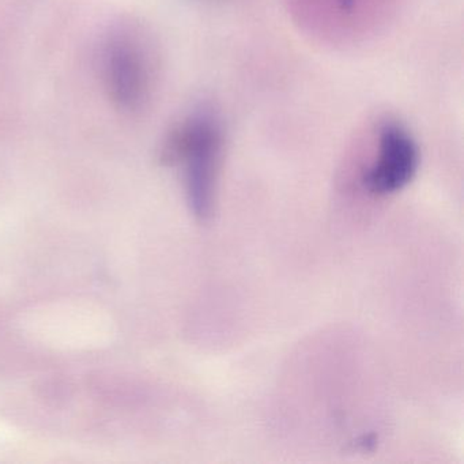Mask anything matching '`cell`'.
<instances>
[{
	"instance_id": "cell-1",
	"label": "cell",
	"mask_w": 464,
	"mask_h": 464,
	"mask_svg": "<svg viewBox=\"0 0 464 464\" xmlns=\"http://www.w3.org/2000/svg\"><path fill=\"white\" fill-rule=\"evenodd\" d=\"M221 148L218 119L210 110H200L170 130L160 154L162 164L186 167L189 208L200 221L213 216Z\"/></svg>"
},
{
	"instance_id": "cell-2",
	"label": "cell",
	"mask_w": 464,
	"mask_h": 464,
	"mask_svg": "<svg viewBox=\"0 0 464 464\" xmlns=\"http://www.w3.org/2000/svg\"><path fill=\"white\" fill-rule=\"evenodd\" d=\"M151 58L146 40L135 26H116L104 42L102 80L108 97L121 112L138 113L151 91Z\"/></svg>"
},
{
	"instance_id": "cell-3",
	"label": "cell",
	"mask_w": 464,
	"mask_h": 464,
	"mask_svg": "<svg viewBox=\"0 0 464 464\" xmlns=\"http://www.w3.org/2000/svg\"><path fill=\"white\" fill-rule=\"evenodd\" d=\"M420 165V151L410 132L396 121L382 124L376 160L363 173V187L377 197H387L409 186Z\"/></svg>"
}]
</instances>
